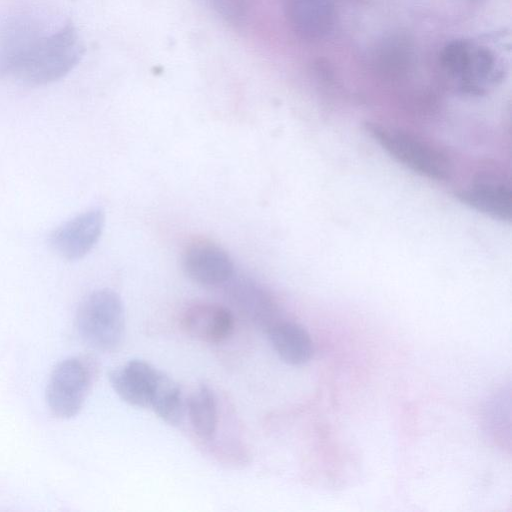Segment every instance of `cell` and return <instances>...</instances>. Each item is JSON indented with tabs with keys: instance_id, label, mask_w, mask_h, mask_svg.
I'll return each instance as SVG.
<instances>
[{
	"instance_id": "cell-1",
	"label": "cell",
	"mask_w": 512,
	"mask_h": 512,
	"mask_svg": "<svg viewBox=\"0 0 512 512\" xmlns=\"http://www.w3.org/2000/svg\"><path fill=\"white\" fill-rule=\"evenodd\" d=\"M79 32L62 16L18 9L0 19V79L29 87L65 78L83 56Z\"/></svg>"
},
{
	"instance_id": "cell-2",
	"label": "cell",
	"mask_w": 512,
	"mask_h": 512,
	"mask_svg": "<svg viewBox=\"0 0 512 512\" xmlns=\"http://www.w3.org/2000/svg\"><path fill=\"white\" fill-rule=\"evenodd\" d=\"M76 326L83 341L93 349L116 350L125 333V313L119 295L110 289L87 295L78 307Z\"/></svg>"
},
{
	"instance_id": "cell-3",
	"label": "cell",
	"mask_w": 512,
	"mask_h": 512,
	"mask_svg": "<svg viewBox=\"0 0 512 512\" xmlns=\"http://www.w3.org/2000/svg\"><path fill=\"white\" fill-rule=\"evenodd\" d=\"M368 130L389 155L415 173L435 180L449 177L448 157L418 136L376 124H369Z\"/></svg>"
},
{
	"instance_id": "cell-4",
	"label": "cell",
	"mask_w": 512,
	"mask_h": 512,
	"mask_svg": "<svg viewBox=\"0 0 512 512\" xmlns=\"http://www.w3.org/2000/svg\"><path fill=\"white\" fill-rule=\"evenodd\" d=\"M90 385V374L84 362L70 357L58 363L46 387V402L58 418L69 419L83 406Z\"/></svg>"
},
{
	"instance_id": "cell-5",
	"label": "cell",
	"mask_w": 512,
	"mask_h": 512,
	"mask_svg": "<svg viewBox=\"0 0 512 512\" xmlns=\"http://www.w3.org/2000/svg\"><path fill=\"white\" fill-rule=\"evenodd\" d=\"M104 221V212L101 209L85 211L59 226L50 235V245L66 260L81 259L99 240Z\"/></svg>"
},
{
	"instance_id": "cell-6",
	"label": "cell",
	"mask_w": 512,
	"mask_h": 512,
	"mask_svg": "<svg viewBox=\"0 0 512 512\" xmlns=\"http://www.w3.org/2000/svg\"><path fill=\"white\" fill-rule=\"evenodd\" d=\"M185 274L204 286H217L233 275V263L226 251L217 244L198 240L188 245L182 256Z\"/></svg>"
},
{
	"instance_id": "cell-7",
	"label": "cell",
	"mask_w": 512,
	"mask_h": 512,
	"mask_svg": "<svg viewBox=\"0 0 512 512\" xmlns=\"http://www.w3.org/2000/svg\"><path fill=\"white\" fill-rule=\"evenodd\" d=\"M160 373L151 364L134 359L111 370L108 377L112 388L124 402L150 408Z\"/></svg>"
},
{
	"instance_id": "cell-8",
	"label": "cell",
	"mask_w": 512,
	"mask_h": 512,
	"mask_svg": "<svg viewBox=\"0 0 512 512\" xmlns=\"http://www.w3.org/2000/svg\"><path fill=\"white\" fill-rule=\"evenodd\" d=\"M284 12L294 33L306 40L327 36L337 16L333 0H284Z\"/></svg>"
},
{
	"instance_id": "cell-9",
	"label": "cell",
	"mask_w": 512,
	"mask_h": 512,
	"mask_svg": "<svg viewBox=\"0 0 512 512\" xmlns=\"http://www.w3.org/2000/svg\"><path fill=\"white\" fill-rule=\"evenodd\" d=\"M182 327L192 337L208 343L227 339L234 328V317L225 307L216 304H195L185 310Z\"/></svg>"
},
{
	"instance_id": "cell-10",
	"label": "cell",
	"mask_w": 512,
	"mask_h": 512,
	"mask_svg": "<svg viewBox=\"0 0 512 512\" xmlns=\"http://www.w3.org/2000/svg\"><path fill=\"white\" fill-rule=\"evenodd\" d=\"M503 72L494 51L473 43L463 71L455 83L465 93L481 94L501 80Z\"/></svg>"
},
{
	"instance_id": "cell-11",
	"label": "cell",
	"mask_w": 512,
	"mask_h": 512,
	"mask_svg": "<svg viewBox=\"0 0 512 512\" xmlns=\"http://www.w3.org/2000/svg\"><path fill=\"white\" fill-rule=\"evenodd\" d=\"M458 198L468 206L493 218L510 221L512 192L501 181H479L458 193Z\"/></svg>"
},
{
	"instance_id": "cell-12",
	"label": "cell",
	"mask_w": 512,
	"mask_h": 512,
	"mask_svg": "<svg viewBox=\"0 0 512 512\" xmlns=\"http://www.w3.org/2000/svg\"><path fill=\"white\" fill-rule=\"evenodd\" d=\"M231 292L233 305L239 313L266 333L281 321L275 302L258 286L239 283Z\"/></svg>"
},
{
	"instance_id": "cell-13",
	"label": "cell",
	"mask_w": 512,
	"mask_h": 512,
	"mask_svg": "<svg viewBox=\"0 0 512 512\" xmlns=\"http://www.w3.org/2000/svg\"><path fill=\"white\" fill-rule=\"evenodd\" d=\"M267 334L275 352L287 364L303 365L312 358L313 341L300 324L281 320Z\"/></svg>"
},
{
	"instance_id": "cell-14",
	"label": "cell",
	"mask_w": 512,
	"mask_h": 512,
	"mask_svg": "<svg viewBox=\"0 0 512 512\" xmlns=\"http://www.w3.org/2000/svg\"><path fill=\"white\" fill-rule=\"evenodd\" d=\"M414 61L410 40L401 34H393L381 40L373 50L372 65L376 72L387 79L406 75Z\"/></svg>"
},
{
	"instance_id": "cell-15",
	"label": "cell",
	"mask_w": 512,
	"mask_h": 512,
	"mask_svg": "<svg viewBox=\"0 0 512 512\" xmlns=\"http://www.w3.org/2000/svg\"><path fill=\"white\" fill-rule=\"evenodd\" d=\"M188 414L197 435L210 440L217 428V406L214 394L207 385L199 386L191 395Z\"/></svg>"
},
{
	"instance_id": "cell-16",
	"label": "cell",
	"mask_w": 512,
	"mask_h": 512,
	"mask_svg": "<svg viewBox=\"0 0 512 512\" xmlns=\"http://www.w3.org/2000/svg\"><path fill=\"white\" fill-rule=\"evenodd\" d=\"M150 408L170 425L175 426L182 421L184 404L180 388L163 372L158 378Z\"/></svg>"
},
{
	"instance_id": "cell-17",
	"label": "cell",
	"mask_w": 512,
	"mask_h": 512,
	"mask_svg": "<svg viewBox=\"0 0 512 512\" xmlns=\"http://www.w3.org/2000/svg\"><path fill=\"white\" fill-rule=\"evenodd\" d=\"M226 22L236 26L244 23L246 8L242 0H208Z\"/></svg>"
}]
</instances>
